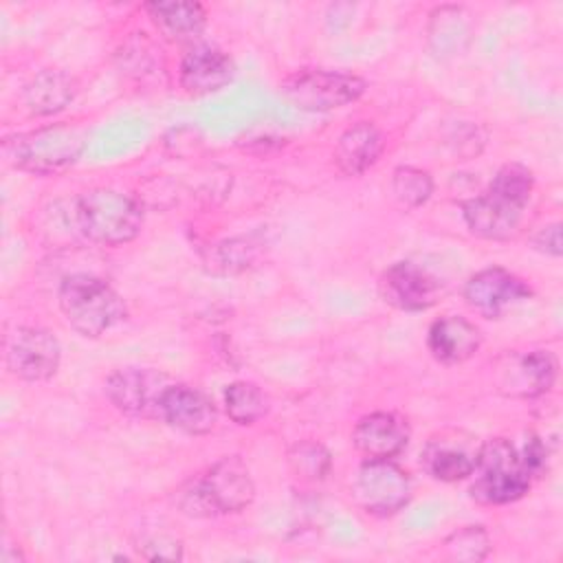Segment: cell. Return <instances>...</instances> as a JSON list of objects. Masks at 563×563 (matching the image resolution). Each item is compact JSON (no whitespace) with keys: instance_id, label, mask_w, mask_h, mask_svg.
<instances>
[{"instance_id":"obj_13","label":"cell","mask_w":563,"mask_h":563,"mask_svg":"<svg viewBox=\"0 0 563 563\" xmlns=\"http://www.w3.org/2000/svg\"><path fill=\"white\" fill-rule=\"evenodd\" d=\"M559 374V361L550 350L510 354L499 372V389L517 398L545 394Z\"/></svg>"},{"instance_id":"obj_25","label":"cell","mask_w":563,"mask_h":563,"mask_svg":"<svg viewBox=\"0 0 563 563\" xmlns=\"http://www.w3.org/2000/svg\"><path fill=\"white\" fill-rule=\"evenodd\" d=\"M288 462L292 471L303 479H323L332 466L328 449L312 440L295 444L288 453Z\"/></svg>"},{"instance_id":"obj_28","label":"cell","mask_w":563,"mask_h":563,"mask_svg":"<svg viewBox=\"0 0 563 563\" xmlns=\"http://www.w3.org/2000/svg\"><path fill=\"white\" fill-rule=\"evenodd\" d=\"M532 246L545 255L552 257H561V224L552 222L548 227H543L539 233H534L532 238Z\"/></svg>"},{"instance_id":"obj_21","label":"cell","mask_w":563,"mask_h":563,"mask_svg":"<svg viewBox=\"0 0 563 563\" xmlns=\"http://www.w3.org/2000/svg\"><path fill=\"white\" fill-rule=\"evenodd\" d=\"M77 95V81L64 70H40L24 90V101L33 114L46 117L64 110Z\"/></svg>"},{"instance_id":"obj_20","label":"cell","mask_w":563,"mask_h":563,"mask_svg":"<svg viewBox=\"0 0 563 563\" xmlns=\"http://www.w3.org/2000/svg\"><path fill=\"white\" fill-rule=\"evenodd\" d=\"M145 11L169 42H191L207 26V11L198 2H147Z\"/></svg>"},{"instance_id":"obj_5","label":"cell","mask_w":563,"mask_h":563,"mask_svg":"<svg viewBox=\"0 0 563 563\" xmlns=\"http://www.w3.org/2000/svg\"><path fill=\"white\" fill-rule=\"evenodd\" d=\"M471 475H475L471 484L473 499L493 506L521 499L534 479L521 457V451L506 438H493L477 446L475 468Z\"/></svg>"},{"instance_id":"obj_23","label":"cell","mask_w":563,"mask_h":563,"mask_svg":"<svg viewBox=\"0 0 563 563\" xmlns=\"http://www.w3.org/2000/svg\"><path fill=\"white\" fill-rule=\"evenodd\" d=\"M433 191V178L420 167H396L391 176V194L405 209H416L429 200Z\"/></svg>"},{"instance_id":"obj_4","label":"cell","mask_w":563,"mask_h":563,"mask_svg":"<svg viewBox=\"0 0 563 563\" xmlns=\"http://www.w3.org/2000/svg\"><path fill=\"white\" fill-rule=\"evenodd\" d=\"M75 224L86 240L103 246H119L141 233L143 209L123 191L97 187L77 198Z\"/></svg>"},{"instance_id":"obj_17","label":"cell","mask_w":563,"mask_h":563,"mask_svg":"<svg viewBox=\"0 0 563 563\" xmlns=\"http://www.w3.org/2000/svg\"><path fill=\"white\" fill-rule=\"evenodd\" d=\"M479 345V328L460 314H446L435 319L427 334V347L431 356L442 365H460L473 358Z\"/></svg>"},{"instance_id":"obj_1","label":"cell","mask_w":563,"mask_h":563,"mask_svg":"<svg viewBox=\"0 0 563 563\" xmlns=\"http://www.w3.org/2000/svg\"><path fill=\"white\" fill-rule=\"evenodd\" d=\"M532 189L534 178L526 165H501L488 189L462 205L466 227L484 240H508L519 229Z\"/></svg>"},{"instance_id":"obj_7","label":"cell","mask_w":563,"mask_h":563,"mask_svg":"<svg viewBox=\"0 0 563 563\" xmlns=\"http://www.w3.org/2000/svg\"><path fill=\"white\" fill-rule=\"evenodd\" d=\"M354 501L374 517H389L411 499L409 473L394 460H363L354 484Z\"/></svg>"},{"instance_id":"obj_18","label":"cell","mask_w":563,"mask_h":563,"mask_svg":"<svg viewBox=\"0 0 563 563\" xmlns=\"http://www.w3.org/2000/svg\"><path fill=\"white\" fill-rule=\"evenodd\" d=\"M477 449H473L466 440L440 435L427 442L422 451V468L440 482H460L471 477L475 468Z\"/></svg>"},{"instance_id":"obj_2","label":"cell","mask_w":563,"mask_h":563,"mask_svg":"<svg viewBox=\"0 0 563 563\" xmlns=\"http://www.w3.org/2000/svg\"><path fill=\"white\" fill-rule=\"evenodd\" d=\"M88 132L75 123H51L4 141L7 161L35 176H53L73 167L86 150Z\"/></svg>"},{"instance_id":"obj_9","label":"cell","mask_w":563,"mask_h":563,"mask_svg":"<svg viewBox=\"0 0 563 563\" xmlns=\"http://www.w3.org/2000/svg\"><path fill=\"white\" fill-rule=\"evenodd\" d=\"M169 376L152 367H121L106 380L108 400L125 416L161 418V400Z\"/></svg>"},{"instance_id":"obj_14","label":"cell","mask_w":563,"mask_h":563,"mask_svg":"<svg viewBox=\"0 0 563 563\" xmlns=\"http://www.w3.org/2000/svg\"><path fill=\"white\" fill-rule=\"evenodd\" d=\"M233 59L211 44L191 46L178 66V81L189 95H211L233 81Z\"/></svg>"},{"instance_id":"obj_15","label":"cell","mask_w":563,"mask_h":563,"mask_svg":"<svg viewBox=\"0 0 563 563\" xmlns=\"http://www.w3.org/2000/svg\"><path fill=\"white\" fill-rule=\"evenodd\" d=\"M161 420L183 433L205 435L216 427L218 409L205 391L172 383L161 400Z\"/></svg>"},{"instance_id":"obj_16","label":"cell","mask_w":563,"mask_h":563,"mask_svg":"<svg viewBox=\"0 0 563 563\" xmlns=\"http://www.w3.org/2000/svg\"><path fill=\"white\" fill-rule=\"evenodd\" d=\"M352 442L365 460H394L409 442V424L394 411H374L356 422Z\"/></svg>"},{"instance_id":"obj_3","label":"cell","mask_w":563,"mask_h":563,"mask_svg":"<svg viewBox=\"0 0 563 563\" xmlns=\"http://www.w3.org/2000/svg\"><path fill=\"white\" fill-rule=\"evenodd\" d=\"M59 310L66 323L86 339H97L125 319L121 295L101 277L77 273L59 284Z\"/></svg>"},{"instance_id":"obj_10","label":"cell","mask_w":563,"mask_h":563,"mask_svg":"<svg viewBox=\"0 0 563 563\" xmlns=\"http://www.w3.org/2000/svg\"><path fill=\"white\" fill-rule=\"evenodd\" d=\"M378 292L385 303L398 310L422 312L438 303L444 292V282L424 264L402 260L383 271Z\"/></svg>"},{"instance_id":"obj_26","label":"cell","mask_w":563,"mask_h":563,"mask_svg":"<svg viewBox=\"0 0 563 563\" xmlns=\"http://www.w3.org/2000/svg\"><path fill=\"white\" fill-rule=\"evenodd\" d=\"M253 244L249 240H227L209 251V271L213 273H240L253 262Z\"/></svg>"},{"instance_id":"obj_12","label":"cell","mask_w":563,"mask_h":563,"mask_svg":"<svg viewBox=\"0 0 563 563\" xmlns=\"http://www.w3.org/2000/svg\"><path fill=\"white\" fill-rule=\"evenodd\" d=\"M198 486L211 515L240 512L251 506L255 497V482L240 455L220 457L202 479H198Z\"/></svg>"},{"instance_id":"obj_11","label":"cell","mask_w":563,"mask_h":563,"mask_svg":"<svg viewBox=\"0 0 563 563\" xmlns=\"http://www.w3.org/2000/svg\"><path fill=\"white\" fill-rule=\"evenodd\" d=\"M532 297V288L501 266L477 271L464 284V301L484 319H501L506 310Z\"/></svg>"},{"instance_id":"obj_27","label":"cell","mask_w":563,"mask_h":563,"mask_svg":"<svg viewBox=\"0 0 563 563\" xmlns=\"http://www.w3.org/2000/svg\"><path fill=\"white\" fill-rule=\"evenodd\" d=\"M143 554L150 561H156V559L158 561H176V559H183V548H180V543H176L167 537H158L143 545Z\"/></svg>"},{"instance_id":"obj_24","label":"cell","mask_w":563,"mask_h":563,"mask_svg":"<svg viewBox=\"0 0 563 563\" xmlns=\"http://www.w3.org/2000/svg\"><path fill=\"white\" fill-rule=\"evenodd\" d=\"M444 554L451 561H464V563H477L484 561L490 552V537L482 526H464L460 530H453L442 541Z\"/></svg>"},{"instance_id":"obj_19","label":"cell","mask_w":563,"mask_h":563,"mask_svg":"<svg viewBox=\"0 0 563 563\" xmlns=\"http://www.w3.org/2000/svg\"><path fill=\"white\" fill-rule=\"evenodd\" d=\"M383 147L385 141L380 130L372 121H358L339 136L334 161L343 174L358 176L378 161Z\"/></svg>"},{"instance_id":"obj_22","label":"cell","mask_w":563,"mask_h":563,"mask_svg":"<svg viewBox=\"0 0 563 563\" xmlns=\"http://www.w3.org/2000/svg\"><path fill=\"white\" fill-rule=\"evenodd\" d=\"M224 409L235 424L249 427L266 416L268 398L255 383L235 380L224 389Z\"/></svg>"},{"instance_id":"obj_6","label":"cell","mask_w":563,"mask_h":563,"mask_svg":"<svg viewBox=\"0 0 563 563\" xmlns=\"http://www.w3.org/2000/svg\"><path fill=\"white\" fill-rule=\"evenodd\" d=\"M365 88V79L330 68H301L279 84L286 101L306 112H328L343 108L356 101Z\"/></svg>"},{"instance_id":"obj_8","label":"cell","mask_w":563,"mask_h":563,"mask_svg":"<svg viewBox=\"0 0 563 563\" xmlns=\"http://www.w3.org/2000/svg\"><path fill=\"white\" fill-rule=\"evenodd\" d=\"M62 361L59 341L44 328L18 325L4 339V363L7 369L26 380H48Z\"/></svg>"}]
</instances>
